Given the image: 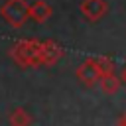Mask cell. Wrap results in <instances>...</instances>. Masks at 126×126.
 Segmentation results:
<instances>
[{"label":"cell","mask_w":126,"mask_h":126,"mask_svg":"<svg viewBox=\"0 0 126 126\" xmlns=\"http://www.w3.org/2000/svg\"><path fill=\"white\" fill-rule=\"evenodd\" d=\"M79 10H81V14L85 16V20H89V22H98V20L106 14L108 4H106V0H83L81 6H79Z\"/></svg>","instance_id":"5"},{"label":"cell","mask_w":126,"mask_h":126,"mask_svg":"<svg viewBox=\"0 0 126 126\" xmlns=\"http://www.w3.org/2000/svg\"><path fill=\"white\" fill-rule=\"evenodd\" d=\"M75 75H77V79H79L85 87H94V85L98 83V79H100L98 69H96V65H94V59H93V57L85 59V61L77 67Z\"/></svg>","instance_id":"4"},{"label":"cell","mask_w":126,"mask_h":126,"mask_svg":"<svg viewBox=\"0 0 126 126\" xmlns=\"http://www.w3.org/2000/svg\"><path fill=\"white\" fill-rule=\"evenodd\" d=\"M120 83H124L126 85V65L122 67V71H120Z\"/></svg>","instance_id":"10"},{"label":"cell","mask_w":126,"mask_h":126,"mask_svg":"<svg viewBox=\"0 0 126 126\" xmlns=\"http://www.w3.org/2000/svg\"><path fill=\"white\" fill-rule=\"evenodd\" d=\"M53 14V8L45 2V0H37L30 6V18L35 22V24H45Z\"/></svg>","instance_id":"6"},{"label":"cell","mask_w":126,"mask_h":126,"mask_svg":"<svg viewBox=\"0 0 126 126\" xmlns=\"http://www.w3.org/2000/svg\"><path fill=\"white\" fill-rule=\"evenodd\" d=\"M98 87H100V91L102 93H106V94H114V93H118V89H120V77H116L114 73H108V75H102L100 79H98V83H96Z\"/></svg>","instance_id":"8"},{"label":"cell","mask_w":126,"mask_h":126,"mask_svg":"<svg viewBox=\"0 0 126 126\" xmlns=\"http://www.w3.org/2000/svg\"><path fill=\"white\" fill-rule=\"evenodd\" d=\"M63 53H65V49H63L57 41H53V39H45V41H41L39 67H51V65H55V63L63 57Z\"/></svg>","instance_id":"3"},{"label":"cell","mask_w":126,"mask_h":126,"mask_svg":"<svg viewBox=\"0 0 126 126\" xmlns=\"http://www.w3.org/2000/svg\"><path fill=\"white\" fill-rule=\"evenodd\" d=\"M118 124H122V126H126V112H124V114H122V118H120V120H118Z\"/></svg>","instance_id":"11"},{"label":"cell","mask_w":126,"mask_h":126,"mask_svg":"<svg viewBox=\"0 0 126 126\" xmlns=\"http://www.w3.org/2000/svg\"><path fill=\"white\" fill-rule=\"evenodd\" d=\"M8 122H10V126H32L33 116L26 108H14L8 116Z\"/></svg>","instance_id":"7"},{"label":"cell","mask_w":126,"mask_h":126,"mask_svg":"<svg viewBox=\"0 0 126 126\" xmlns=\"http://www.w3.org/2000/svg\"><path fill=\"white\" fill-rule=\"evenodd\" d=\"M94 59V65L98 69V75H108V73H114V61L106 55H100V57H93Z\"/></svg>","instance_id":"9"},{"label":"cell","mask_w":126,"mask_h":126,"mask_svg":"<svg viewBox=\"0 0 126 126\" xmlns=\"http://www.w3.org/2000/svg\"><path fill=\"white\" fill-rule=\"evenodd\" d=\"M116 126H122V124H116Z\"/></svg>","instance_id":"12"},{"label":"cell","mask_w":126,"mask_h":126,"mask_svg":"<svg viewBox=\"0 0 126 126\" xmlns=\"http://www.w3.org/2000/svg\"><path fill=\"white\" fill-rule=\"evenodd\" d=\"M39 51H41V41L30 37L16 41L8 49V55L18 67L30 69V67H39Z\"/></svg>","instance_id":"1"},{"label":"cell","mask_w":126,"mask_h":126,"mask_svg":"<svg viewBox=\"0 0 126 126\" xmlns=\"http://www.w3.org/2000/svg\"><path fill=\"white\" fill-rule=\"evenodd\" d=\"M0 16L12 28H22L30 20V4L26 0H6L0 6Z\"/></svg>","instance_id":"2"}]
</instances>
